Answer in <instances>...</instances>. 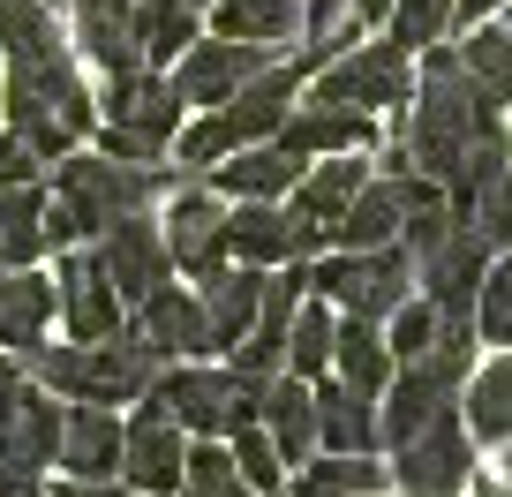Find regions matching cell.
<instances>
[{
	"mask_svg": "<svg viewBox=\"0 0 512 497\" xmlns=\"http://www.w3.org/2000/svg\"><path fill=\"white\" fill-rule=\"evenodd\" d=\"M302 166H309L302 151H287L279 136H264V144H241L234 159H219L204 181L226 196V204H279V196L302 181Z\"/></svg>",
	"mask_w": 512,
	"mask_h": 497,
	"instance_id": "obj_17",
	"label": "cell"
},
{
	"mask_svg": "<svg viewBox=\"0 0 512 497\" xmlns=\"http://www.w3.org/2000/svg\"><path fill=\"white\" fill-rule=\"evenodd\" d=\"M226 257L256 264V272H279V264H309L302 234H294L287 204H226Z\"/></svg>",
	"mask_w": 512,
	"mask_h": 497,
	"instance_id": "obj_21",
	"label": "cell"
},
{
	"mask_svg": "<svg viewBox=\"0 0 512 497\" xmlns=\"http://www.w3.org/2000/svg\"><path fill=\"white\" fill-rule=\"evenodd\" d=\"M196 8H211V0H196Z\"/></svg>",
	"mask_w": 512,
	"mask_h": 497,
	"instance_id": "obj_46",
	"label": "cell"
},
{
	"mask_svg": "<svg viewBox=\"0 0 512 497\" xmlns=\"http://www.w3.org/2000/svg\"><path fill=\"white\" fill-rule=\"evenodd\" d=\"M16 392H23V362H16V354H0V415L16 407Z\"/></svg>",
	"mask_w": 512,
	"mask_h": 497,
	"instance_id": "obj_43",
	"label": "cell"
},
{
	"mask_svg": "<svg viewBox=\"0 0 512 497\" xmlns=\"http://www.w3.org/2000/svg\"><path fill=\"white\" fill-rule=\"evenodd\" d=\"M234 445V467H241V482H249L256 497H272L279 482H287V460H279V445L264 437V422H249V430H234L226 437Z\"/></svg>",
	"mask_w": 512,
	"mask_h": 497,
	"instance_id": "obj_38",
	"label": "cell"
},
{
	"mask_svg": "<svg viewBox=\"0 0 512 497\" xmlns=\"http://www.w3.org/2000/svg\"><path fill=\"white\" fill-rule=\"evenodd\" d=\"M400 226H407V181L369 174L362 189H354V204L339 211L332 249H384V241H400Z\"/></svg>",
	"mask_w": 512,
	"mask_h": 497,
	"instance_id": "obj_24",
	"label": "cell"
},
{
	"mask_svg": "<svg viewBox=\"0 0 512 497\" xmlns=\"http://www.w3.org/2000/svg\"><path fill=\"white\" fill-rule=\"evenodd\" d=\"M23 497H38V490H23Z\"/></svg>",
	"mask_w": 512,
	"mask_h": 497,
	"instance_id": "obj_48",
	"label": "cell"
},
{
	"mask_svg": "<svg viewBox=\"0 0 512 497\" xmlns=\"http://www.w3.org/2000/svg\"><path fill=\"white\" fill-rule=\"evenodd\" d=\"M61 415H68V400H53L46 385H23L16 407L0 415V460L23 467V475H46L61 460Z\"/></svg>",
	"mask_w": 512,
	"mask_h": 497,
	"instance_id": "obj_19",
	"label": "cell"
},
{
	"mask_svg": "<svg viewBox=\"0 0 512 497\" xmlns=\"http://www.w3.org/2000/svg\"><path fill=\"white\" fill-rule=\"evenodd\" d=\"M128 332L144 339L159 362H211V324H204V302H196V287H159L144 309H136V324Z\"/></svg>",
	"mask_w": 512,
	"mask_h": 497,
	"instance_id": "obj_16",
	"label": "cell"
},
{
	"mask_svg": "<svg viewBox=\"0 0 512 497\" xmlns=\"http://www.w3.org/2000/svg\"><path fill=\"white\" fill-rule=\"evenodd\" d=\"M279 53L272 46H241V38H196L189 53H181L174 68H166V76H174V91H181V106L189 113H204V106H226V98L241 91V83L249 76H264V68H272Z\"/></svg>",
	"mask_w": 512,
	"mask_h": 497,
	"instance_id": "obj_12",
	"label": "cell"
},
{
	"mask_svg": "<svg viewBox=\"0 0 512 497\" xmlns=\"http://www.w3.org/2000/svg\"><path fill=\"white\" fill-rule=\"evenodd\" d=\"M309 287H317L339 317L384 324L415 294V257H407V241H384V249H324V257L309 264Z\"/></svg>",
	"mask_w": 512,
	"mask_h": 497,
	"instance_id": "obj_7",
	"label": "cell"
},
{
	"mask_svg": "<svg viewBox=\"0 0 512 497\" xmlns=\"http://www.w3.org/2000/svg\"><path fill=\"white\" fill-rule=\"evenodd\" d=\"M332 324H339V309L309 287L302 309H294V324H287V369H294V377H309V385H317L324 369H332Z\"/></svg>",
	"mask_w": 512,
	"mask_h": 497,
	"instance_id": "obj_33",
	"label": "cell"
},
{
	"mask_svg": "<svg viewBox=\"0 0 512 497\" xmlns=\"http://www.w3.org/2000/svg\"><path fill=\"white\" fill-rule=\"evenodd\" d=\"M46 257V189H0V264H38Z\"/></svg>",
	"mask_w": 512,
	"mask_h": 497,
	"instance_id": "obj_32",
	"label": "cell"
},
{
	"mask_svg": "<svg viewBox=\"0 0 512 497\" xmlns=\"http://www.w3.org/2000/svg\"><path fill=\"white\" fill-rule=\"evenodd\" d=\"M377 497H392V490H377Z\"/></svg>",
	"mask_w": 512,
	"mask_h": 497,
	"instance_id": "obj_50",
	"label": "cell"
},
{
	"mask_svg": "<svg viewBox=\"0 0 512 497\" xmlns=\"http://www.w3.org/2000/svg\"><path fill=\"white\" fill-rule=\"evenodd\" d=\"M61 467L68 482H121V415L91 400H68L61 415Z\"/></svg>",
	"mask_w": 512,
	"mask_h": 497,
	"instance_id": "obj_18",
	"label": "cell"
},
{
	"mask_svg": "<svg viewBox=\"0 0 512 497\" xmlns=\"http://www.w3.org/2000/svg\"><path fill=\"white\" fill-rule=\"evenodd\" d=\"M392 0H347V31H384Z\"/></svg>",
	"mask_w": 512,
	"mask_h": 497,
	"instance_id": "obj_41",
	"label": "cell"
},
{
	"mask_svg": "<svg viewBox=\"0 0 512 497\" xmlns=\"http://www.w3.org/2000/svg\"><path fill=\"white\" fill-rule=\"evenodd\" d=\"M23 369H31V385H46L53 400H91V407H136L151 400V385H159V354L144 347L136 332H113V339H68V347H46L38 339L31 354H23Z\"/></svg>",
	"mask_w": 512,
	"mask_h": 497,
	"instance_id": "obj_3",
	"label": "cell"
},
{
	"mask_svg": "<svg viewBox=\"0 0 512 497\" xmlns=\"http://www.w3.org/2000/svg\"><path fill=\"white\" fill-rule=\"evenodd\" d=\"M505 121H512V106H505Z\"/></svg>",
	"mask_w": 512,
	"mask_h": 497,
	"instance_id": "obj_47",
	"label": "cell"
},
{
	"mask_svg": "<svg viewBox=\"0 0 512 497\" xmlns=\"http://www.w3.org/2000/svg\"><path fill=\"white\" fill-rule=\"evenodd\" d=\"M38 166H46V159H38V151L23 144L16 129L0 136V189H23V181H38Z\"/></svg>",
	"mask_w": 512,
	"mask_h": 497,
	"instance_id": "obj_40",
	"label": "cell"
},
{
	"mask_svg": "<svg viewBox=\"0 0 512 497\" xmlns=\"http://www.w3.org/2000/svg\"><path fill=\"white\" fill-rule=\"evenodd\" d=\"M264 385H272V377H249V369H234V362H219V369L211 362H166L151 400L189 437H234V430H249V422H264Z\"/></svg>",
	"mask_w": 512,
	"mask_h": 497,
	"instance_id": "obj_5",
	"label": "cell"
},
{
	"mask_svg": "<svg viewBox=\"0 0 512 497\" xmlns=\"http://www.w3.org/2000/svg\"><path fill=\"white\" fill-rule=\"evenodd\" d=\"M475 339L482 347H512V249H497L475 294Z\"/></svg>",
	"mask_w": 512,
	"mask_h": 497,
	"instance_id": "obj_36",
	"label": "cell"
},
{
	"mask_svg": "<svg viewBox=\"0 0 512 497\" xmlns=\"http://www.w3.org/2000/svg\"><path fill=\"white\" fill-rule=\"evenodd\" d=\"M497 8H505V0H452V23H460V31H475V23H490Z\"/></svg>",
	"mask_w": 512,
	"mask_h": 497,
	"instance_id": "obj_42",
	"label": "cell"
},
{
	"mask_svg": "<svg viewBox=\"0 0 512 497\" xmlns=\"http://www.w3.org/2000/svg\"><path fill=\"white\" fill-rule=\"evenodd\" d=\"M181 121H189V106H181V91H174L166 68H121V76H98L91 151L128 159V166H166L174 159Z\"/></svg>",
	"mask_w": 512,
	"mask_h": 497,
	"instance_id": "obj_4",
	"label": "cell"
},
{
	"mask_svg": "<svg viewBox=\"0 0 512 497\" xmlns=\"http://www.w3.org/2000/svg\"><path fill=\"white\" fill-rule=\"evenodd\" d=\"M264 279L256 264H211V272H196V302H204V324H211V347H241L256 324V309H264Z\"/></svg>",
	"mask_w": 512,
	"mask_h": 497,
	"instance_id": "obj_20",
	"label": "cell"
},
{
	"mask_svg": "<svg viewBox=\"0 0 512 497\" xmlns=\"http://www.w3.org/2000/svg\"><path fill=\"white\" fill-rule=\"evenodd\" d=\"M467 482H475V437H467L460 415L392 445V490L400 497H467Z\"/></svg>",
	"mask_w": 512,
	"mask_h": 497,
	"instance_id": "obj_10",
	"label": "cell"
},
{
	"mask_svg": "<svg viewBox=\"0 0 512 497\" xmlns=\"http://www.w3.org/2000/svg\"><path fill=\"white\" fill-rule=\"evenodd\" d=\"M264 437L279 445L287 475H294L302 460H317V385H309V377L279 369L272 385H264Z\"/></svg>",
	"mask_w": 512,
	"mask_h": 497,
	"instance_id": "obj_23",
	"label": "cell"
},
{
	"mask_svg": "<svg viewBox=\"0 0 512 497\" xmlns=\"http://www.w3.org/2000/svg\"><path fill=\"white\" fill-rule=\"evenodd\" d=\"M377 490H392V460H377V452H317V460L294 467L287 497H377Z\"/></svg>",
	"mask_w": 512,
	"mask_h": 497,
	"instance_id": "obj_29",
	"label": "cell"
},
{
	"mask_svg": "<svg viewBox=\"0 0 512 497\" xmlns=\"http://www.w3.org/2000/svg\"><path fill=\"white\" fill-rule=\"evenodd\" d=\"M196 38H204V8L196 0H136V53H144V68H174Z\"/></svg>",
	"mask_w": 512,
	"mask_h": 497,
	"instance_id": "obj_30",
	"label": "cell"
},
{
	"mask_svg": "<svg viewBox=\"0 0 512 497\" xmlns=\"http://www.w3.org/2000/svg\"><path fill=\"white\" fill-rule=\"evenodd\" d=\"M98 264H106V279L121 287L128 309H144L159 287H174V257H166V234H159V219H151V211L106 226V234H98Z\"/></svg>",
	"mask_w": 512,
	"mask_h": 497,
	"instance_id": "obj_13",
	"label": "cell"
},
{
	"mask_svg": "<svg viewBox=\"0 0 512 497\" xmlns=\"http://www.w3.org/2000/svg\"><path fill=\"white\" fill-rule=\"evenodd\" d=\"M272 497H287V490H272Z\"/></svg>",
	"mask_w": 512,
	"mask_h": 497,
	"instance_id": "obj_49",
	"label": "cell"
},
{
	"mask_svg": "<svg viewBox=\"0 0 512 497\" xmlns=\"http://www.w3.org/2000/svg\"><path fill=\"white\" fill-rule=\"evenodd\" d=\"M23 490H38V475H23V467L0 460V497H23Z\"/></svg>",
	"mask_w": 512,
	"mask_h": 497,
	"instance_id": "obj_44",
	"label": "cell"
},
{
	"mask_svg": "<svg viewBox=\"0 0 512 497\" xmlns=\"http://www.w3.org/2000/svg\"><path fill=\"white\" fill-rule=\"evenodd\" d=\"M53 309H61L68 339H83V347L128 332V302H121V287L106 279V264H98V241H76V249L53 257Z\"/></svg>",
	"mask_w": 512,
	"mask_h": 497,
	"instance_id": "obj_9",
	"label": "cell"
},
{
	"mask_svg": "<svg viewBox=\"0 0 512 497\" xmlns=\"http://www.w3.org/2000/svg\"><path fill=\"white\" fill-rule=\"evenodd\" d=\"M0 53L8 61H53V53H76L68 46V16L53 0H0Z\"/></svg>",
	"mask_w": 512,
	"mask_h": 497,
	"instance_id": "obj_31",
	"label": "cell"
},
{
	"mask_svg": "<svg viewBox=\"0 0 512 497\" xmlns=\"http://www.w3.org/2000/svg\"><path fill=\"white\" fill-rule=\"evenodd\" d=\"M384 31L400 38L407 53H422V46H437V38H460V23H452V0H392Z\"/></svg>",
	"mask_w": 512,
	"mask_h": 497,
	"instance_id": "obj_37",
	"label": "cell"
},
{
	"mask_svg": "<svg viewBox=\"0 0 512 497\" xmlns=\"http://www.w3.org/2000/svg\"><path fill=\"white\" fill-rule=\"evenodd\" d=\"M497 16H505V23H512V0H505V8H497Z\"/></svg>",
	"mask_w": 512,
	"mask_h": 497,
	"instance_id": "obj_45",
	"label": "cell"
},
{
	"mask_svg": "<svg viewBox=\"0 0 512 497\" xmlns=\"http://www.w3.org/2000/svg\"><path fill=\"white\" fill-rule=\"evenodd\" d=\"M211 38H241V46H272L294 53L302 46V0H211Z\"/></svg>",
	"mask_w": 512,
	"mask_h": 497,
	"instance_id": "obj_26",
	"label": "cell"
},
{
	"mask_svg": "<svg viewBox=\"0 0 512 497\" xmlns=\"http://www.w3.org/2000/svg\"><path fill=\"white\" fill-rule=\"evenodd\" d=\"M309 98H332V106H354V113H407V98H415V53L392 31L354 38V46H339L309 76Z\"/></svg>",
	"mask_w": 512,
	"mask_h": 497,
	"instance_id": "obj_6",
	"label": "cell"
},
{
	"mask_svg": "<svg viewBox=\"0 0 512 497\" xmlns=\"http://www.w3.org/2000/svg\"><path fill=\"white\" fill-rule=\"evenodd\" d=\"M174 181L181 166H128V159H106V151H68L46 189V257L98 241L106 226L136 219V211H159V196Z\"/></svg>",
	"mask_w": 512,
	"mask_h": 497,
	"instance_id": "obj_1",
	"label": "cell"
},
{
	"mask_svg": "<svg viewBox=\"0 0 512 497\" xmlns=\"http://www.w3.org/2000/svg\"><path fill=\"white\" fill-rule=\"evenodd\" d=\"M392 339H384V324L369 317H339L332 324V377L354 392H369V400H384V385H392Z\"/></svg>",
	"mask_w": 512,
	"mask_h": 497,
	"instance_id": "obj_28",
	"label": "cell"
},
{
	"mask_svg": "<svg viewBox=\"0 0 512 497\" xmlns=\"http://www.w3.org/2000/svg\"><path fill=\"white\" fill-rule=\"evenodd\" d=\"M53 8H61V0H53Z\"/></svg>",
	"mask_w": 512,
	"mask_h": 497,
	"instance_id": "obj_51",
	"label": "cell"
},
{
	"mask_svg": "<svg viewBox=\"0 0 512 497\" xmlns=\"http://www.w3.org/2000/svg\"><path fill=\"white\" fill-rule=\"evenodd\" d=\"M437 302L430 294H407L400 309H392V317H384V339H392V362H415L422 347H437Z\"/></svg>",
	"mask_w": 512,
	"mask_h": 497,
	"instance_id": "obj_39",
	"label": "cell"
},
{
	"mask_svg": "<svg viewBox=\"0 0 512 497\" xmlns=\"http://www.w3.org/2000/svg\"><path fill=\"white\" fill-rule=\"evenodd\" d=\"M0 106H8V129H16L46 166H61L68 151L98 129V91H91V68H83L76 53L8 61L0 68Z\"/></svg>",
	"mask_w": 512,
	"mask_h": 497,
	"instance_id": "obj_2",
	"label": "cell"
},
{
	"mask_svg": "<svg viewBox=\"0 0 512 497\" xmlns=\"http://www.w3.org/2000/svg\"><path fill=\"white\" fill-rule=\"evenodd\" d=\"M279 144L302 151V159H347V151H377V113L332 106V98H294L287 121H279Z\"/></svg>",
	"mask_w": 512,
	"mask_h": 497,
	"instance_id": "obj_14",
	"label": "cell"
},
{
	"mask_svg": "<svg viewBox=\"0 0 512 497\" xmlns=\"http://www.w3.org/2000/svg\"><path fill=\"white\" fill-rule=\"evenodd\" d=\"M460 61L497 106H512V23H475V31H460Z\"/></svg>",
	"mask_w": 512,
	"mask_h": 497,
	"instance_id": "obj_35",
	"label": "cell"
},
{
	"mask_svg": "<svg viewBox=\"0 0 512 497\" xmlns=\"http://www.w3.org/2000/svg\"><path fill=\"white\" fill-rule=\"evenodd\" d=\"M181 460H189V430L159 400H136V415L121 422V482L144 497H181Z\"/></svg>",
	"mask_w": 512,
	"mask_h": 497,
	"instance_id": "obj_11",
	"label": "cell"
},
{
	"mask_svg": "<svg viewBox=\"0 0 512 497\" xmlns=\"http://www.w3.org/2000/svg\"><path fill=\"white\" fill-rule=\"evenodd\" d=\"M317 452H384L377 400L354 385H339L332 369L317 377Z\"/></svg>",
	"mask_w": 512,
	"mask_h": 497,
	"instance_id": "obj_25",
	"label": "cell"
},
{
	"mask_svg": "<svg viewBox=\"0 0 512 497\" xmlns=\"http://www.w3.org/2000/svg\"><path fill=\"white\" fill-rule=\"evenodd\" d=\"M159 234H166V257H174V272H211V264H226V196L211 189L204 174H181L174 189L159 196Z\"/></svg>",
	"mask_w": 512,
	"mask_h": 497,
	"instance_id": "obj_8",
	"label": "cell"
},
{
	"mask_svg": "<svg viewBox=\"0 0 512 497\" xmlns=\"http://www.w3.org/2000/svg\"><path fill=\"white\" fill-rule=\"evenodd\" d=\"M61 317L53 309V272H38V264H0V354H31L38 339H46V324Z\"/></svg>",
	"mask_w": 512,
	"mask_h": 497,
	"instance_id": "obj_22",
	"label": "cell"
},
{
	"mask_svg": "<svg viewBox=\"0 0 512 497\" xmlns=\"http://www.w3.org/2000/svg\"><path fill=\"white\" fill-rule=\"evenodd\" d=\"M68 46L91 76H121L144 68L136 53V0H68Z\"/></svg>",
	"mask_w": 512,
	"mask_h": 497,
	"instance_id": "obj_15",
	"label": "cell"
},
{
	"mask_svg": "<svg viewBox=\"0 0 512 497\" xmlns=\"http://www.w3.org/2000/svg\"><path fill=\"white\" fill-rule=\"evenodd\" d=\"M460 422L475 445H512V347H497L460 385Z\"/></svg>",
	"mask_w": 512,
	"mask_h": 497,
	"instance_id": "obj_27",
	"label": "cell"
},
{
	"mask_svg": "<svg viewBox=\"0 0 512 497\" xmlns=\"http://www.w3.org/2000/svg\"><path fill=\"white\" fill-rule=\"evenodd\" d=\"M181 497H256L234 467L226 437H189V460H181Z\"/></svg>",
	"mask_w": 512,
	"mask_h": 497,
	"instance_id": "obj_34",
	"label": "cell"
}]
</instances>
